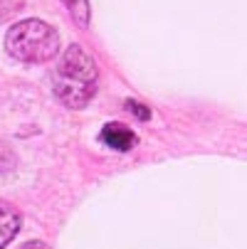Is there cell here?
I'll use <instances>...</instances> for the list:
<instances>
[{"mask_svg":"<svg viewBox=\"0 0 247 249\" xmlns=\"http://www.w3.org/2000/svg\"><path fill=\"white\" fill-rule=\"evenodd\" d=\"M99 72L94 59L79 47L69 45L52 72V91L67 109H84L96 94Z\"/></svg>","mask_w":247,"mask_h":249,"instance_id":"1","label":"cell"},{"mask_svg":"<svg viewBox=\"0 0 247 249\" xmlns=\"http://www.w3.org/2000/svg\"><path fill=\"white\" fill-rule=\"evenodd\" d=\"M5 50L10 57L25 64H42L57 57L59 52V35L52 25L42 20H22L15 22L5 35Z\"/></svg>","mask_w":247,"mask_h":249,"instance_id":"2","label":"cell"},{"mask_svg":"<svg viewBox=\"0 0 247 249\" xmlns=\"http://www.w3.org/2000/svg\"><path fill=\"white\" fill-rule=\"evenodd\" d=\"M20 225H22V215L5 200H0V249H5L15 234L20 232Z\"/></svg>","mask_w":247,"mask_h":249,"instance_id":"3","label":"cell"},{"mask_svg":"<svg viewBox=\"0 0 247 249\" xmlns=\"http://www.w3.org/2000/svg\"><path fill=\"white\" fill-rule=\"evenodd\" d=\"M101 141L112 151H131L133 143H136V136H133L131 128H126L121 124H107L101 131Z\"/></svg>","mask_w":247,"mask_h":249,"instance_id":"4","label":"cell"},{"mask_svg":"<svg viewBox=\"0 0 247 249\" xmlns=\"http://www.w3.org/2000/svg\"><path fill=\"white\" fill-rule=\"evenodd\" d=\"M62 5L67 8V13L72 15V20L79 27L89 25V0H62Z\"/></svg>","mask_w":247,"mask_h":249,"instance_id":"5","label":"cell"},{"mask_svg":"<svg viewBox=\"0 0 247 249\" xmlns=\"http://www.w3.org/2000/svg\"><path fill=\"white\" fill-rule=\"evenodd\" d=\"M129 106H131V111L136 114V116H141V119H149L151 114H149V109H144V104H136V101H129Z\"/></svg>","mask_w":247,"mask_h":249,"instance_id":"6","label":"cell"},{"mask_svg":"<svg viewBox=\"0 0 247 249\" xmlns=\"http://www.w3.org/2000/svg\"><path fill=\"white\" fill-rule=\"evenodd\" d=\"M18 249H50L45 242H25L22 247H18Z\"/></svg>","mask_w":247,"mask_h":249,"instance_id":"7","label":"cell"}]
</instances>
